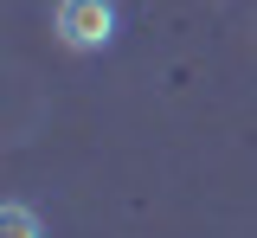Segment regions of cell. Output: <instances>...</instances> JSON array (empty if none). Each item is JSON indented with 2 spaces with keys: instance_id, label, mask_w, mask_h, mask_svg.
Returning a JSON list of instances; mask_svg holds the SVG:
<instances>
[{
  "instance_id": "obj_1",
  "label": "cell",
  "mask_w": 257,
  "mask_h": 238,
  "mask_svg": "<svg viewBox=\"0 0 257 238\" xmlns=\"http://www.w3.org/2000/svg\"><path fill=\"white\" fill-rule=\"evenodd\" d=\"M52 33L71 52H103L116 39V0H58L52 7Z\"/></svg>"
},
{
  "instance_id": "obj_2",
  "label": "cell",
  "mask_w": 257,
  "mask_h": 238,
  "mask_svg": "<svg viewBox=\"0 0 257 238\" xmlns=\"http://www.w3.org/2000/svg\"><path fill=\"white\" fill-rule=\"evenodd\" d=\"M0 238H45V225H39V212L32 206H0Z\"/></svg>"
}]
</instances>
